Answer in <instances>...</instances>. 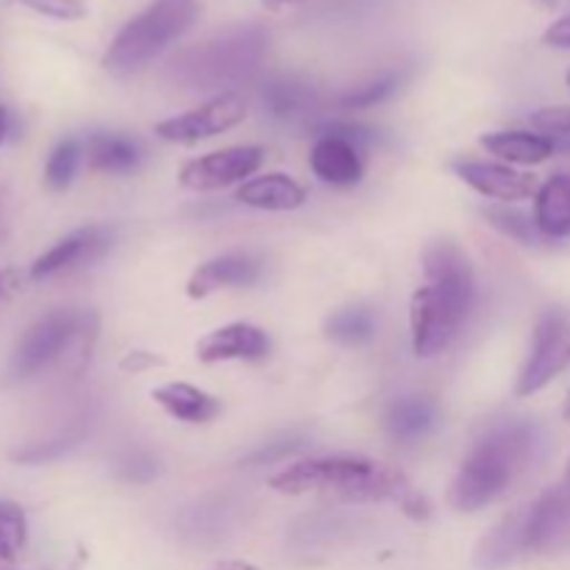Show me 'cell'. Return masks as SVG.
Instances as JSON below:
<instances>
[{"label":"cell","mask_w":570,"mask_h":570,"mask_svg":"<svg viewBox=\"0 0 570 570\" xmlns=\"http://www.w3.org/2000/svg\"><path fill=\"white\" fill-rule=\"evenodd\" d=\"M426 282L415 289L410 304L412 348L429 360L449 348L471 315L476 278L465 250L451 239H438L423 254Z\"/></svg>","instance_id":"cell-1"},{"label":"cell","mask_w":570,"mask_h":570,"mask_svg":"<svg viewBox=\"0 0 570 570\" xmlns=\"http://www.w3.org/2000/svg\"><path fill=\"white\" fill-rule=\"evenodd\" d=\"M538 432L532 423H499L476 440L462 460L449 490V504L456 512H479L499 501L512 482L534 460Z\"/></svg>","instance_id":"cell-2"},{"label":"cell","mask_w":570,"mask_h":570,"mask_svg":"<svg viewBox=\"0 0 570 570\" xmlns=\"http://www.w3.org/2000/svg\"><path fill=\"white\" fill-rule=\"evenodd\" d=\"M198 0H150L115 33L104 53V67L120 78L145 70L170 45H176L198 22Z\"/></svg>","instance_id":"cell-3"},{"label":"cell","mask_w":570,"mask_h":570,"mask_svg":"<svg viewBox=\"0 0 570 570\" xmlns=\"http://www.w3.org/2000/svg\"><path fill=\"white\" fill-rule=\"evenodd\" d=\"M267 50V31L259 26H239L184 50L173 59L170 76L187 89H220L245 81L259 70Z\"/></svg>","instance_id":"cell-4"},{"label":"cell","mask_w":570,"mask_h":570,"mask_svg":"<svg viewBox=\"0 0 570 570\" xmlns=\"http://www.w3.org/2000/svg\"><path fill=\"white\" fill-rule=\"evenodd\" d=\"M271 488L287 495L337 490L345 501H387L395 488V471L367 456H317L278 471L271 476Z\"/></svg>","instance_id":"cell-5"},{"label":"cell","mask_w":570,"mask_h":570,"mask_svg":"<svg viewBox=\"0 0 570 570\" xmlns=\"http://www.w3.org/2000/svg\"><path fill=\"white\" fill-rule=\"evenodd\" d=\"M95 326H98L95 315L81 309H70V306L45 312L17 340L14 351H11L9 362H6L3 384H22L37 379L50 365L65 360L67 351L83 343L87 334L92 337Z\"/></svg>","instance_id":"cell-6"},{"label":"cell","mask_w":570,"mask_h":570,"mask_svg":"<svg viewBox=\"0 0 570 570\" xmlns=\"http://www.w3.org/2000/svg\"><path fill=\"white\" fill-rule=\"evenodd\" d=\"M570 365V315L562 309H546L534 323V337L529 360L518 376L515 395L540 393Z\"/></svg>","instance_id":"cell-7"},{"label":"cell","mask_w":570,"mask_h":570,"mask_svg":"<svg viewBox=\"0 0 570 570\" xmlns=\"http://www.w3.org/2000/svg\"><path fill=\"white\" fill-rule=\"evenodd\" d=\"M248 117V104L243 95L237 92H223L217 98L206 100L198 109H189L184 115L167 117V120L156 122L154 134L165 142L176 145H195L204 139L217 137V134L232 131L234 126Z\"/></svg>","instance_id":"cell-8"},{"label":"cell","mask_w":570,"mask_h":570,"mask_svg":"<svg viewBox=\"0 0 570 570\" xmlns=\"http://www.w3.org/2000/svg\"><path fill=\"white\" fill-rule=\"evenodd\" d=\"M265 165V148L259 145H237V148L212 150L198 159L184 161L178 170L181 187L195 193H212V189L232 187V184L248 181Z\"/></svg>","instance_id":"cell-9"},{"label":"cell","mask_w":570,"mask_h":570,"mask_svg":"<svg viewBox=\"0 0 570 570\" xmlns=\"http://www.w3.org/2000/svg\"><path fill=\"white\" fill-rule=\"evenodd\" d=\"M117 237L115 226H83L61 237L53 248L45 250L37 262L31 265V278L45 282V278L61 276V273L81 271L92 262L104 259L111 250Z\"/></svg>","instance_id":"cell-10"},{"label":"cell","mask_w":570,"mask_h":570,"mask_svg":"<svg viewBox=\"0 0 570 570\" xmlns=\"http://www.w3.org/2000/svg\"><path fill=\"white\" fill-rule=\"evenodd\" d=\"M523 532H527V554H566L570 549V490L566 484L549 488L529 507Z\"/></svg>","instance_id":"cell-11"},{"label":"cell","mask_w":570,"mask_h":570,"mask_svg":"<svg viewBox=\"0 0 570 570\" xmlns=\"http://www.w3.org/2000/svg\"><path fill=\"white\" fill-rule=\"evenodd\" d=\"M309 167L317 181L328 187H354L362 181L365 161H362V145L348 139L334 128V122L317 128V139L312 145Z\"/></svg>","instance_id":"cell-12"},{"label":"cell","mask_w":570,"mask_h":570,"mask_svg":"<svg viewBox=\"0 0 570 570\" xmlns=\"http://www.w3.org/2000/svg\"><path fill=\"white\" fill-rule=\"evenodd\" d=\"M454 173L468 184V187L476 189L484 198H495L501 204H515V200L534 198L540 189L538 178L529 176V173L512 170L510 165H501V161H482V159H465L456 161Z\"/></svg>","instance_id":"cell-13"},{"label":"cell","mask_w":570,"mask_h":570,"mask_svg":"<svg viewBox=\"0 0 570 570\" xmlns=\"http://www.w3.org/2000/svg\"><path fill=\"white\" fill-rule=\"evenodd\" d=\"M262 273H265L262 256L250 254V250H232V254L215 256V259L198 265V271L187 282V295L200 301L217 289L250 287V284L259 282Z\"/></svg>","instance_id":"cell-14"},{"label":"cell","mask_w":570,"mask_h":570,"mask_svg":"<svg viewBox=\"0 0 570 570\" xmlns=\"http://www.w3.org/2000/svg\"><path fill=\"white\" fill-rule=\"evenodd\" d=\"M200 362H259L271 354V337L254 323H228L200 337L195 348Z\"/></svg>","instance_id":"cell-15"},{"label":"cell","mask_w":570,"mask_h":570,"mask_svg":"<svg viewBox=\"0 0 570 570\" xmlns=\"http://www.w3.org/2000/svg\"><path fill=\"white\" fill-rule=\"evenodd\" d=\"M234 198L259 212H293L306 204V189L287 173H262L239 184Z\"/></svg>","instance_id":"cell-16"},{"label":"cell","mask_w":570,"mask_h":570,"mask_svg":"<svg viewBox=\"0 0 570 570\" xmlns=\"http://www.w3.org/2000/svg\"><path fill=\"white\" fill-rule=\"evenodd\" d=\"M89 170L109 173V176H128L145 159V148L134 137L115 131H98L83 145Z\"/></svg>","instance_id":"cell-17"},{"label":"cell","mask_w":570,"mask_h":570,"mask_svg":"<svg viewBox=\"0 0 570 570\" xmlns=\"http://www.w3.org/2000/svg\"><path fill=\"white\" fill-rule=\"evenodd\" d=\"M527 510L504 518L493 532L482 538V543L473 551V566L479 570H504L521 557H527V532H523Z\"/></svg>","instance_id":"cell-18"},{"label":"cell","mask_w":570,"mask_h":570,"mask_svg":"<svg viewBox=\"0 0 570 570\" xmlns=\"http://www.w3.org/2000/svg\"><path fill=\"white\" fill-rule=\"evenodd\" d=\"M259 104L273 120H298L306 117L317 106V92L312 83L301 81L293 76H276L267 78L259 87Z\"/></svg>","instance_id":"cell-19"},{"label":"cell","mask_w":570,"mask_h":570,"mask_svg":"<svg viewBox=\"0 0 570 570\" xmlns=\"http://www.w3.org/2000/svg\"><path fill=\"white\" fill-rule=\"evenodd\" d=\"M150 399L173 417L181 423H209L220 415V401L206 390L195 387L187 382H167L154 387Z\"/></svg>","instance_id":"cell-20"},{"label":"cell","mask_w":570,"mask_h":570,"mask_svg":"<svg viewBox=\"0 0 570 570\" xmlns=\"http://www.w3.org/2000/svg\"><path fill=\"white\" fill-rule=\"evenodd\" d=\"M434 426H438V406L421 395H406V399L393 401L387 415H384V429H387L390 440L399 445H415Z\"/></svg>","instance_id":"cell-21"},{"label":"cell","mask_w":570,"mask_h":570,"mask_svg":"<svg viewBox=\"0 0 570 570\" xmlns=\"http://www.w3.org/2000/svg\"><path fill=\"white\" fill-rule=\"evenodd\" d=\"M534 223L546 239L570 237V176L557 173L534 195Z\"/></svg>","instance_id":"cell-22"},{"label":"cell","mask_w":570,"mask_h":570,"mask_svg":"<svg viewBox=\"0 0 570 570\" xmlns=\"http://www.w3.org/2000/svg\"><path fill=\"white\" fill-rule=\"evenodd\" d=\"M488 154L510 165H540L557 154L554 142L538 131H495L479 139Z\"/></svg>","instance_id":"cell-23"},{"label":"cell","mask_w":570,"mask_h":570,"mask_svg":"<svg viewBox=\"0 0 570 570\" xmlns=\"http://www.w3.org/2000/svg\"><path fill=\"white\" fill-rule=\"evenodd\" d=\"M410 81V70H387L382 76L371 78V81L360 83V87L348 89L337 98V106L345 111H362L371 109V106L384 104V100L393 98L395 92H401V87Z\"/></svg>","instance_id":"cell-24"},{"label":"cell","mask_w":570,"mask_h":570,"mask_svg":"<svg viewBox=\"0 0 570 570\" xmlns=\"http://www.w3.org/2000/svg\"><path fill=\"white\" fill-rule=\"evenodd\" d=\"M326 334L328 340L340 345H365L371 343L373 334H376V315L367 306H348V309L334 312L326 321Z\"/></svg>","instance_id":"cell-25"},{"label":"cell","mask_w":570,"mask_h":570,"mask_svg":"<svg viewBox=\"0 0 570 570\" xmlns=\"http://www.w3.org/2000/svg\"><path fill=\"white\" fill-rule=\"evenodd\" d=\"M482 217L495 228V232H501L504 237L515 239V243L532 245V248L534 245L546 243V237L540 234L534 217L527 215V212L510 209V206H484Z\"/></svg>","instance_id":"cell-26"},{"label":"cell","mask_w":570,"mask_h":570,"mask_svg":"<svg viewBox=\"0 0 570 570\" xmlns=\"http://www.w3.org/2000/svg\"><path fill=\"white\" fill-rule=\"evenodd\" d=\"M81 159H83V145L72 137L61 139V142L50 150L48 165H45V184H48V189H53V193H65V189L72 184V178H76L78 167H81Z\"/></svg>","instance_id":"cell-27"},{"label":"cell","mask_w":570,"mask_h":570,"mask_svg":"<svg viewBox=\"0 0 570 570\" xmlns=\"http://www.w3.org/2000/svg\"><path fill=\"white\" fill-rule=\"evenodd\" d=\"M28 543L26 512L17 501L0 499V562H14Z\"/></svg>","instance_id":"cell-28"},{"label":"cell","mask_w":570,"mask_h":570,"mask_svg":"<svg viewBox=\"0 0 570 570\" xmlns=\"http://www.w3.org/2000/svg\"><path fill=\"white\" fill-rule=\"evenodd\" d=\"M538 134L549 137L557 150H570V106H543L529 117Z\"/></svg>","instance_id":"cell-29"},{"label":"cell","mask_w":570,"mask_h":570,"mask_svg":"<svg viewBox=\"0 0 570 570\" xmlns=\"http://www.w3.org/2000/svg\"><path fill=\"white\" fill-rule=\"evenodd\" d=\"M117 476L131 484H148L159 476V460L145 449H131L117 460Z\"/></svg>","instance_id":"cell-30"},{"label":"cell","mask_w":570,"mask_h":570,"mask_svg":"<svg viewBox=\"0 0 570 570\" xmlns=\"http://www.w3.org/2000/svg\"><path fill=\"white\" fill-rule=\"evenodd\" d=\"M22 9L59 22H78L89 14L87 0H17Z\"/></svg>","instance_id":"cell-31"},{"label":"cell","mask_w":570,"mask_h":570,"mask_svg":"<svg viewBox=\"0 0 570 570\" xmlns=\"http://www.w3.org/2000/svg\"><path fill=\"white\" fill-rule=\"evenodd\" d=\"M306 445L304 438H287V440H276V443H267L262 445V449L250 451L248 456H245L239 465L245 468H254V465H273V462L284 460V456L295 454V451H301Z\"/></svg>","instance_id":"cell-32"},{"label":"cell","mask_w":570,"mask_h":570,"mask_svg":"<svg viewBox=\"0 0 570 570\" xmlns=\"http://www.w3.org/2000/svg\"><path fill=\"white\" fill-rule=\"evenodd\" d=\"M543 42L549 45V48L570 50V11H566L562 17H557V20L546 28Z\"/></svg>","instance_id":"cell-33"},{"label":"cell","mask_w":570,"mask_h":570,"mask_svg":"<svg viewBox=\"0 0 570 570\" xmlns=\"http://www.w3.org/2000/svg\"><path fill=\"white\" fill-rule=\"evenodd\" d=\"M156 365H161V360L159 356L148 354V351H128V354L120 360V367L126 373H142V371H148V367H156Z\"/></svg>","instance_id":"cell-34"},{"label":"cell","mask_w":570,"mask_h":570,"mask_svg":"<svg viewBox=\"0 0 570 570\" xmlns=\"http://www.w3.org/2000/svg\"><path fill=\"white\" fill-rule=\"evenodd\" d=\"M529 3H534L543 11H562V14H566V9H570V0H529Z\"/></svg>","instance_id":"cell-35"},{"label":"cell","mask_w":570,"mask_h":570,"mask_svg":"<svg viewBox=\"0 0 570 570\" xmlns=\"http://www.w3.org/2000/svg\"><path fill=\"white\" fill-rule=\"evenodd\" d=\"M212 570H262L256 568L254 562H243V560H226V562H217Z\"/></svg>","instance_id":"cell-36"},{"label":"cell","mask_w":570,"mask_h":570,"mask_svg":"<svg viewBox=\"0 0 570 570\" xmlns=\"http://www.w3.org/2000/svg\"><path fill=\"white\" fill-rule=\"evenodd\" d=\"M9 109H6V106H0V145L6 142V139H9Z\"/></svg>","instance_id":"cell-37"},{"label":"cell","mask_w":570,"mask_h":570,"mask_svg":"<svg viewBox=\"0 0 570 570\" xmlns=\"http://www.w3.org/2000/svg\"><path fill=\"white\" fill-rule=\"evenodd\" d=\"M295 3H304V0H262V6L271 11H278L284 9V6H295Z\"/></svg>","instance_id":"cell-38"},{"label":"cell","mask_w":570,"mask_h":570,"mask_svg":"<svg viewBox=\"0 0 570 570\" xmlns=\"http://www.w3.org/2000/svg\"><path fill=\"white\" fill-rule=\"evenodd\" d=\"M562 484H566V488L570 490V462H568V468H566V479H562Z\"/></svg>","instance_id":"cell-39"},{"label":"cell","mask_w":570,"mask_h":570,"mask_svg":"<svg viewBox=\"0 0 570 570\" xmlns=\"http://www.w3.org/2000/svg\"><path fill=\"white\" fill-rule=\"evenodd\" d=\"M566 417H570V395H568V404H566Z\"/></svg>","instance_id":"cell-40"},{"label":"cell","mask_w":570,"mask_h":570,"mask_svg":"<svg viewBox=\"0 0 570 570\" xmlns=\"http://www.w3.org/2000/svg\"><path fill=\"white\" fill-rule=\"evenodd\" d=\"M568 87H570V70H568Z\"/></svg>","instance_id":"cell-41"},{"label":"cell","mask_w":570,"mask_h":570,"mask_svg":"<svg viewBox=\"0 0 570 570\" xmlns=\"http://www.w3.org/2000/svg\"><path fill=\"white\" fill-rule=\"evenodd\" d=\"M0 570H11V568H0Z\"/></svg>","instance_id":"cell-42"},{"label":"cell","mask_w":570,"mask_h":570,"mask_svg":"<svg viewBox=\"0 0 570 570\" xmlns=\"http://www.w3.org/2000/svg\"><path fill=\"white\" fill-rule=\"evenodd\" d=\"M0 287H3V284H0Z\"/></svg>","instance_id":"cell-43"}]
</instances>
